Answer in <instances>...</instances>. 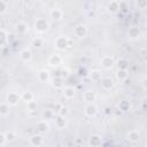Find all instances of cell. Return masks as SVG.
I'll use <instances>...</instances> for the list:
<instances>
[{
  "mask_svg": "<svg viewBox=\"0 0 147 147\" xmlns=\"http://www.w3.org/2000/svg\"><path fill=\"white\" fill-rule=\"evenodd\" d=\"M34 28H36V30H37L38 32H45V31L48 30L49 23H48L47 20L40 17V18H37V20H36V22H34Z\"/></svg>",
  "mask_w": 147,
  "mask_h": 147,
  "instance_id": "6da1fadb",
  "label": "cell"
},
{
  "mask_svg": "<svg viewBox=\"0 0 147 147\" xmlns=\"http://www.w3.org/2000/svg\"><path fill=\"white\" fill-rule=\"evenodd\" d=\"M55 47L59 49V51H63L67 47H69V38L65 37V36H60L55 39Z\"/></svg>",
  "mask_w": 147,
  "mask_h": 147,
  "instance_id": "7a4b0ae2",
  "label": "cell"
},
{
  "mask_svg": "<svg viewBox=\"0 0 147 147\" xmlns=\"http://www.w3.org/2000/svg\"><path fill=\"white\" fill-rule=\"evenodd\" d=\"M29 142H30V145H32L33 147H40V146H42V144H44V137H42V134H39V133L32 134V136L29 138Z\"/></svg>",
  "mask_w": 147,
  "mask_h": 147,
  "instance_id": "3957f363",
  "label": "cell"
},
{
  "mask_svg": "<svg viewBox=\"0 0 147 147\" xmlns=\"http://www.w3.org/2000/svg\"><path fill=\"white\" fill-rule=\"evenodd\" d=\"M36 129H37V131H38L39 134H45V133H47L49 131V124H48L47 121L40 119V121L37 122Z\"/></svg>",
  "mask_w": 147,
  "mask_h": 147,
  "instance_id": "277c9868",
  "label": "cell"
},
{
  "mask_svg": "<svg viewBox=\"0 0 147 147\" xmlns=\"http://www.w3.org/2000/svg\"><path fill=\"white\" fill-rule=\"evenodd\" d=\"M20 100H21V98L16 92H9L7 94V96H6V102L9 106H16Z\"/></svg>",
  "mask_w": 147,
  "mask_h": 147,
  "instance_id": "5b68a950",
  "label": "cell"
},
{
  "mask_svg": "<svg viewBox=\"0 0 147 147\" xmlns=\"http://www.w3.org/2000/svg\"><path fill=\"white\" fill-rule=\"evenodd\" d=\"M74 33L76 37L78 38H84L86 37L87 34V28L84 25V24H77L75 28H74Z\"/></svg>",
  "mask_w": 147,
  "mask_h": 147,
  "instance_id": "8992f818",
  "label": "cell"
},
{
  "mask_svg": "<svg viewBox=\"0 0 147 147\" xmlns=\"http://www.w3.org/2000/svg\"><path fill=\"white\" fill-rule=\"evenodd\" d=\"M84 113H85V115L87 117H93V116L96 115L98 109H96L95 105H93V103H86V106L84 108Z\"/></svg>",
  "mask_w": 147,
  "mask_h": 147,
  "instance_id": "52a82bcc",
  "label": "cell"
},
{
  "mask_svg": "<svg viewBox=\"0 0 147 147\" xmlns=\"http://www.w3.org/2000/svg\"><path fill=\"white\" fill-rule=\"evenodd\" d=\"M114 64H115V61H114V59H113L111 56H109V55H106V56H103V57L101 59V65H102L105 69H111V68L114 67Z\"/></svg>",
  "mask_w": 147,
  "mask_h": 147,
  "instance_id": "ba28073f",
  "label": "cell"
},
{
  "mask_svg": "<svg viewBox=\"0 0 147 147\" xmlns=\"http://www.w3.org/2000/svg\"><path fill=\"white\" fill-rule=\"evenodd\" d=\"M48 64L51 67H59L61 63H62V57L59 55V54H53L48 57Z\"/></svg>",
  "mask_w": 147,
  "mask_h": 147,
  "instance_id": "9c48e42d",
  "label": "cell"
},
{
  "mask_svg": "<svg viewBox=\"0 0 147 147\" xmlns=\"http://www.w3.org/2000/svg\"><path fill=\"white\" fill-rule=\"evenodd\" d=\"M54 123H55V126L57 129H64L67 126V119H65V117L60 116V115H56L54 117Z\"/></svg>",
  "mask_w": 147,
  "mask_h": 147,
  "instance_id": "30bf717a",
  "label": "cell"
},
{
  "mask_svg": "<svg viewBox=\"0 0 147 147\" xmlns=\"http://www.w3.org/2000/svg\"><path fill=\"white\" fill-rule=\"evenodd\" d=\"M100 83H101V86H102L105 90H110V88H113V86H114V80H113L110 77L101 78V79H100Z\"/></svg>",
  "mask_w": 147,
  "mask_h": 147,
  "instance_id": "8fae6325",
  "label": "cell"
},
{
  "mask_svg": "<svg viewBox=\"0 0 147 147\" xmlns=\"http://www.w3.org/2000/svg\"><path fill=\"white\" fill-rule=\"evenodd\" d=\"M119 7H121V2L114 0V1L108 2V5H107V10L113 14V13H116V11L119 9Z\"/></svg>",
  "mask_w": 147,
  "mask_h": 147,
  "instance_id": "7c38bea8",
  "label": "cell"
},
{
  "mask_svg": "<svg viewBox=\"0 0 147 147\" xmlns=\"http://www.w3.org/2000/svg\"><path fill=\"white\" fill-rule=\"evenodd\" d=\"M20 57H21L22 61H24V62H29V61L32 59V53H31L30 49L24 48V49H22V51L20 52Z\"/></svg>",
  "mask_w": 147,
  "mask_h": 147,
  "instance_id": "4fadbf2b",
  "label": "cell"
},
{
  "mask_svg": "<svg viewBox=\"0 0 147 147\" xmlns=\"http://www.w3.org/2000/svg\"><path fill=\"white\" fill-rule=\"evenodd\" d=\"M88 144L91 147H99L101 145V137L99 134H92L90 137Z\"/></svg>",
  "mask_w": 147,
  "mask_h": 147,
  "instance_id": "5bb4252c",
  "label": "cell"
},
{
  "mask_svg": "<svg viewBox=\"0 0 147 147\" xmlns=\"http://www.w3.org/2000/svg\"><path fill=\"white\" fill-rule=\"evenodd\" d=\"M49 16H51V18L59 21V20L62 18L63 11H62L61 9H59V8H53V9H51V11H49Z\"/></svg>",
  "mask_w": 147,
  "mask_h": 147,
  "instance_id": "9a60e30c",
  "label": "cell"
},
{
  "mask_svg": "<svg viewBox=\"0 0 147 147\" xmlns=\"http://www.w3.org/2000/svg\"><path fill=\"white\" fill-rule=\"evenodd\" d=\"M16 31L20 33V34H25L28 31H29V25L25 23V22H18L16 24Z\"/></svg>",
  "mask_w": 147,
  "mask_h": 147,
  "instance_id": "2e32d148",
  "label": "cell"
},
{
  "mask_svg": "<svg viewBox=\"0 0 147 147\" xmlns=\"http://www.w3.org/2000/svg\"><path fill=\"white\" fill-rule=\"evenodd\" d=\"M20 98H21V100H23L24 102H30V101H33V93L31 92V91H29V90H26V91H23L22 92V94L20 95Z\"/></svg>",
  "mask_w": 147,
  "mask_h": 147,
  "instance_id": "e0dca14e",
  "label": "cell"
},
{
  "mask_svg": "<svg viewBox=\"0 0 147 147\" xmlns=\"http://www.w3.org/2000/svg\"><path fill=\"white\" fill-rule=\"evenodd\" d=\"M126 138H127V140L131 141V142H137V141L139 140V138H140V134H139V132H138L137 130H131V131L126 134Z\"/></svg>",
  "mask_w": 147,
  "mask_h": 147,
  "instance_id": "ac0fdd59",
  "label": "cell"
},
{
  "mask_svg": "<svg viewBox=\"0 0 147 147\" xmlns=\"http://www.w3.org/2000/svg\"><path fill=\"white\" fill-rule=\"evenodd\" d=\"M127 36L131 38V39H136V38H139L140 37V30L139 28L137 26H131L127 31Z\"/></svg>",
  "mask_w": 147,
  "mask_h": 147,
  "instance_id": "d6986e66",
  "label": "cell"
},
{
  "mask_svg": "<svg viewBox=\"0 0 147 147\" xmlns=\"http://www.w3.org/2000/svg\"><path fill=\"white\" fill-rule=\"evenodd\" d=\"M75 94H76V90H75L74 87H71V86H68V87H65V88L63 90V95H64V98H67V99H72V98H75Z\"/></svg>",
  "mask_w": 147,
  "mask_h": 147,
  "instance_id": "ffe728a7",
  "label": "cell"
},
{
  "mask_svg": "<svg viewBox=\"0 0 147 147\" xmlns=\"http://www.w3.org/2000/svg\"><path fill=\"white\" fill-rule=\"evenodd\" d=\"M83 98L87 103H93V101L95 100V93L92 91H86V92H84Z\"/></svg>",
  "mask_w": 147,
  "mask_h": 147,
  "instance_id": "44dd1931",
  "label": "cell"
},
{
  "mask_svg": "<svg viewBox=\"0 0 147 147\" xmlns=\"http://www.w3.org/2000/svg\"><path fill=\"white\" fill-rule=\"evenodd\" d=\"M37 76H38V79L40 82H42V83H45V82H47L49 79V72L47 70H40L37 74Z\"/></svg>",
  "mask_w": 147,
  "mask_h": 147,
  "instance_id": "7402d4cb",
  "label": "cell"
},
{
  "mask_svg": "<svg viewBox=\"0 0 147 147\" xmlns=\"http://www.w3.org/2000/svg\"><path fill=\"white\" fill-rule=\"evenodd\" d=\"M9 107H10V106H9L7 102H1V103H0V115H1V116H7V115L9 114V111H10Z\"/></svg>",
  "mask_w": 147,
  "mask_h": 147,
  "instance_id": "603a6c76",
  "label": "cell"
},
{
  "mask_svg": "<svg viewBox=\"0 0 147 147\" xmlns=\"http://www.w3.org/2000/svg\"><path fill=\"white\" fill-rule=\"evenodd\" d=\"M117 67H118V69H121V70H126L127 67H129V61H127L126 59H119V60L117 61Z\"/></svg>",
  "mask_w": 147,
  "mask_h": 147,
  "instance_id": "cb8c5ba5",
  "label": "cell"
},
{
  "mask_svg": "<svg viewBox=\"0 0 147 147\" xmlns=\"http://www.w3.org/2000/svg\"><path fill=\"white\" fill-rule=\"evenodd\" d=\"M41 116H42V119H45V121L52 119V118H54V111L52 109H46V110L42 111Z\"/></svg>",
  "mask_w": 147,
  "mask_h": 147,
  "instance_id": "d4e9b609",
  "label": "cell"
},
{
  "mask_svg": "<svg viewBox=\"0 0 147 147\" xmlns=\"http://www.w3.org/2000/svg\"><path fill=\"white\" fill-rule=\"evenodd\" d=\"M116 77H117V79L121 80V82L125 80V79L127 78V70H121V69H118V70H117V74H116Z\"/></svg>",
  "mask_w": 147,
  "mask_h": 147,
  "instance_id": "484cf974",
  "label": "cell"
},
{
  "mask_svg": "<svg viewBox=\"0 0 147 147\" xmlns=\"http://www.w3.org/2000/svg\"><path fill=\"white\" fill-rule=\"evenodd\" d=\"M5 138H6V141L11 142V141H14V140H15L16 134H15V132H14V131H7V132L5 133Z\"/></svg>",
  "mask_w": 147,
  "mask_h": 147,
  "instance_id": "4316f807",
  "label": "cell"
},
{
  "mask_svg": "<svg viewBox=\"0 0 147 147\" xmlns=\"http://www.w3.org/2000/svg\"><path fill=\"white\" fill-rule=\"evenodd\" d=\"M130 103H129V101H121L119 102V105H118V108H119V110H122V111H127V110H130Z\"/></svg>",
  "mask_w": 147,
  "mask_h": 147,
  "instance_id": "83f0119b",
  "label": "cell"
},
{
  "mask_svg": "<svg viewBox=\"0 0 147 147\" xmlns=\"http://www.w3.org/2000/svg\"><path fill=\"white\" fill-rule=\"evenodd\" d=\"M31 44H32V46H34V47H41L42 44H44V40H42V38H40V37H36L34 39H32Z\"/></svg>",
  "mask_w": 147,
  "mask_h": 147,
  "instance_id": "f1b7e54d",
  "label": "cell"
},
{
  "mask_svg": "<svg viewBox=\"0 0 147 147\" xmlns=\"http://www.w3.org/2000/svg\"><path fill=\"white\" fill-rule=\"evenodd\" d=\"M52 82H53L52 85H53L54 87H56V88H61V87L63 86V84H62V78H61V77H55Z\"/></svg>",
  "mask_w": 147,
  "mask_h": 147,
  "instance_id": "f546056e",
  "label": "cell"
},
{
  "mask_svg": "<svg viewBox=\"0 0 147 147\" xmlns=\"http://www.w3.org/2000/svg\"><path fill=\"white\" fill-rule=\"evenodd\" d=\"M37 108H38V103L36 101H30V102L26 103V109L29 111H36Z\"/></svg>",
  "mask_w": 147,
  "mask_h": 147,
  "instance_id": "4dcf8cb0",
  "label": "cell"
},
{
  "mask_svg": "<svg viewBox=\"0 0 147 147\" xmlns=\"http://www.w3.org/2000/svg\"><path fill=\"white\" fill-rule=\"evenodd\" d=\"M7 41V33L5 32V30L0 29V46H3Z\"/></svg>",
  "mask_w": 147,
  "mask_h": 147,
  "instance_id": "1f68e13d",
  "label": "cell"
},
{
  "mask_svg": "<svg viewBox=\"0 0 147 147\" xmlns=\"http://www.w3.org/2000/svg\"><path fill=\"white\" fill-rule=\"evenodd\" d=\"M90 78H91L92 80H100V79H101V74H100V71H98V70L92 71L91 75H90Z\"/></svg>",
  "mask_w": 147,
  "mask_h": 147,
  "instance_id": "d6a6232c",
  "label": "cell"
},
{
  "mask_svg": "<svg viewBox=\"0 0 147 147\" xmlns=\"http://www.w3.org/2000/svg\"><path fill=\"white\" fill-rule=\"evenodd\" d=\"M69 114V108H67V107H61V109L57 111V115H60V116H63V117H65L67 115Z\"/></svg>",
  "mask_w": 147,
  "mask_h": 147,
  "instance_id": "836d02e7",
  "label": "cell"
},
{
  "mask_svg": "<svg viewBox=\"0 0 147 147\" xmlns=\"http://www.w3.org/2000/svg\"><path fill=\"white\" fill-rule=\"evenodd\" d=\"M6 9H7V2L3 0H0V14L5 13Z\"/></svg>",
  "mask_w": 147,
  "mask_h": 147,
  "instance_id": "e575fe53",
  "label": "cell"
},
{
  "mask_svg": "<svg viewBox=\"0 0 147 147\" xmlns=\"http://www.w3.org/2000/svg\"><path fill=\"white\" fill-rule=\"evenodd\" d=\"M6 142V138H5V133L0 132V145H3Z\"/></svg>",
  "mask_w": 147,
  "mask_h": 147,
  "instance_id": "d590c367",
  "label": "cell"
},
{
  "mask_svg": "<svg viewBox=\"0 0 147 147\" xmlns=\"http://www.w3.org/2000/svg\"><path fill=\"white\" fill-rule=\"evenodd\" d=\"M138 6L141 7V8H145V7L147 6V1H139V2H138Z\"/></svg>",
  "mask_w": 147,
  "mask_h": 147,
  "instance_id": "8d00e7d4",
  "label": "cell"
},
{
  "mask_svg": "<svg viewBox=\"0 0 147 147\" xmlns=\"http://www.w3.org/2000/svg\"><path fill=\"white\" fill-rule=\"evenodd\" d=\"M68 76H69V71L68 70H63L62 71V75H61V78L62 77H68Z\"/></svg>",
  "mask_w": 147,
  "mask_h": 147,
  "instance_id": "74e56055",
  "label": "cell"
},
{
  "mask_svg": "<svg viewBox=\"0 0 147 147\" xmlns=\"http://www.w3.org/2000/svg\"><path fill=\"white\" fill-rule=\"evenodd\" d=\"M61 107H62V106H61V103H56V105H55V107H54V109H55L56 111H59V110L61 109Z\"/></svg>",
  "mask_w": 147,
  "mask_h": 147,
  "instance_id": "f35d334b",
  "label": "cell"
},
{
  "mask_svg": "<svg viewBox=\"0 0 147 147\" xmlns=\"http://www.w3.org/2000/svg\"><path fill=\"white\" fill-rule=\"evenodd\" d=\"M142 85H144V88H146V79L142 80Z\"/></svg>",
  "mask_w": 147,
  "mask_h": 147,
  "instance_id": "ab89813d",
  "label": "cell"
},
{
  "mask_svg": "<svg viewBox=\"0 0 147 147\" xmlns=\"http://www.w3.org/2000/svg\"><path fill=\"white\" fill-rule=\"evenodd\" d=\"M110 111H111V110H110V109H109V108H106V114H109V113H110Z\"/></svg>",
  "mask_w": 147,
  "mask_h": 147,
  "instance_id": "60d3db41",
  "label": "cell"
}]
</instances>
